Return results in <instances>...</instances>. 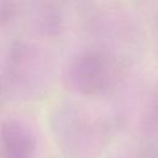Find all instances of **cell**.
I'll return each mask as SVG.
<instances>
[{"label":"cell","instance_id":"cell-3","mask_svg":"<svg viewBox=\"0 0 158 158\" xmlns=\"http://www.w3.org/2000/svg\"><path fill=\"white\" fill-rule=\"evenodd\" d=\"M36 137L22 121L11 118L0 126V158H33Z\"/></svg>","mask_w":158,"mask_h":158},{"label":"cell","instance_id":"cell-5","mask_svg":"<svg viewBox=\"0 0 158 158\" xmlns=\"http://www.w3.org/2000/svg\"><path fill=\"white\" fill-rule=\"evenodd\" d=\"M0 100H1V83H0Z\"/></svg>","mask_w":158,"mask_h":158},{"label":"cell","instance_id":"cell-4","mask_svg":"<svg viewBox=\"0 0 158 158\" xmlns=\"http://www.w3.org/2000/svg\"><path fill=\"white\" fill-rule=\"evenodd\" d=\"M28 28L37 36L54 38L63 31V15L52 0H31L25 9Z\"/></svg>","mask_w":158,"mask_h":158},{"label":"cell","instance_id":"cell-1","mask_svg":"<svg viewBox=\"0 0 158 158\" xmlns=\"http://www.w3.org/2000/svg\"><path fill=\"white\" fill-rule=\"evenodd\" d=\"M52 75L48 56L36 44L19 41L9 49L2 84L11 93L25 98L40 96L48 89Z\"/></svg>","mask_w":158,"mask_h":158},{"label":"cell","instance_id":"cell-2","mask_svg":"<svg viewBox=\"0 0 158 158\" xmlns=\"http://www.w3.org/2000/svg\"><path fill=\"white\" fill-rule=\"evenodd\" d=\"M114 72L115 67L110 58L98 52H85L68 62L62 80L72 93L94 95L112 83Z\"/></svg>","mask_w":158,"mask_h":158}]
</instances>
